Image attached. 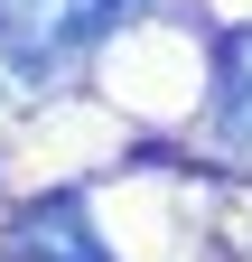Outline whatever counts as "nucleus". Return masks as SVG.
I'll list each match as a JSON object with an SVG mask.
<instances>
[{"label": "nucleus", "instance_id": "nucleus-1", "mask_svg": "<svg viewBox=\"0 0 252 262\" xmlns=\"http://www.w3.org/2000/svg\"><path fill=\"white\" fill-rule=\"evenodd\" d=\"M149 0H0V56L19 75H56L93 38H112L121 19H140Z\"/></svg>", "mask_w": 252, "mask_h": 262}, {"label": "nucleus", "instance_id": "nucleus-2", "mask_svg": "<svg viewBox=\"0 0 252 262\" xmlns=\"http://www.w3.org/2000/svg\"><path fill=\"white\" fill-rule=\"evenodd\" d=\"M10 253H19V262H112V244L93 234V215H84L75 187L19 206V215H10Z\"/></svg>", "mask_w": 252, "mask_h": 262}, {"label": "nucleus", "instance_id": "nucleus-3", "mask_svg": "<svg viewBox=\"0 0 252 262\" xmlns=\"http://www.w3.org/2000/svg\"><path fill=\"white\" fill-rule=\"evenodd\" d=\"M215 141L252 159V19L215 38Z\"/></svg>", "mask_w": 252, "mask_h": 262}]
</instances>
